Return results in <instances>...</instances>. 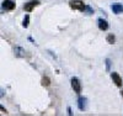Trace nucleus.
<instances>
[{"instance_id":"4","label":"nucleus","mask_w":123,"mask_h":116,"mask_svg":"<svg viewBox=\"0 0 123 116\" xmlns=\"http://www.w3.org/2000/svg\"><path fill=\"white\" fill-rule=\"evenodd\" d=\"M1 7L5 10V11H11V10H14L16 7V4H15V1H12V0H5V1L1 4Z\"/></svg>"},{"instance_id":"2","label":"nucleus","mask_w":123,"mask_h":116,"mask_svg":"<svg viewBox=\"0 0 123 116\" xmlns=\"http://www.w3.org/2000/svg\"><path fill=\"white\" fill-rule=\"evenodd\" d=\"M41 3L38 1V0H31V1H28V3H26L25 5H24V10L25 11H27V13H31L32 10L36 7V6H38Z\"/></svg>"},{"instance_id":"13","label":"nucleus","mask_w":123,"mask_h":116,"mask_svg":"<svg viewBox=\"0 0 123 116\" xmlns=\"http://www.w3.org/2000/svg\"><path fill=\"white\" fill-rule=\"evenodd\" d=\"M110 67H111V59L107 58V59H106V69L110 70Z\"/></svg>"},{"instance_id":"3","label":"nucleus","mask_w":123,"mask_h":116,"mask_svg":"<svg viewBox=\"0 0 123 116\" xmlns=\"http://www.w3.org/2000/svg\"><path fill=\"white\" fill-rule=\"evenodd\" d=\"M70 83H71V88H73V90L76 94H81V83H80V80L78 78H71Z\"/></svg>"},{"instance_id":"10","label":"nucleus","mask_w":123,"mask_h":116,"mask_svg":"<svg viewBox=\"0 0 123 116\" xmlns=\"http://www.w3.org/2000/svg\"><path fill=\"white\" fill-rule=\"evenodd\" d=\"M106 40H107V42H108V43H111V45H112V43H115V42H116V37L113 36V34H110V35L107 36V38H106Z\"/></svg>"},{"instance_id":"1","label":"nucleus","mask_w":123,"mask_h":116,"mask_svg":"<svg viewBox=\"0 0 123 116\" xmlns=\"http://www.w3.org/2000/svg\"><path fill=\"white\" fill-rule=\"evenodd\" d=\"M70 7L71 9H74V10H79V11H85V4L83 0H70V3H69Z\"/></svg>"},{"instance_id":"14","label":"nucleus","mask_w":123,"mask_h":116,"mask_svg":"<svg viewBox=\"0 0 123 116\" xmlns=\"http://www.w3.org/2000/svg\"><path fill=\"white\" fill-rule=\"evenodd\" d=\"M0 111H1V112H4V114H7V110L3 106V105H0Z\"/></svg>"},{"instance_id":"12","label":"nucleus","mask_w":123,"mask_h":116,"mask_svg":"<svg viewBox=\"0 0 123 116\" xmlns=\"http://www.w3.org/2000/svg\"><path fill=\"white\" fill-rule=\"evenodd\" d=\"M49 84H50L49 78H48V77H44V78L42 79V85H43V87H49Z\"/></svg>"},{"instance_id":"7","label":"nucleus","mask_w":123,"mask_h":116,"mask_svg":"<svg viewBox=\"0 0 123 116\" xmlns=\"http://www.w3.org/2000/svg\"><path fill=\"white\" fill-rule=\"evenodd\" d=\"M86 102H87V99H86V98L80 96V98L78 99V108H79V110L84 111V110L86 109Z\"/></svg>"},{"instance_id":"5","label":"nucleus","mask_w":123,"mask_h":116,"mask_svg":"<svg viewBox=\"0 0 123 116\" xmlns=\"http://www.w3.org/2000/svg\"><path fill=\"white\" fill-rule=\"evenodd\" d=\"M111 78H112V80H113V83L116 84L117 87H122V84H123V80H122V78H121V75L118 74V73H116V72H113L111 74Z\"/></svg>"},{"instance_id":"16","label":"nucleus","mask_w":123,"mask_h":116,"mask_svg":"<svg viewBox=\"0 0 123 116\" xmlns=\"http://www.w3.org/2000/svg\"><path fill=\"white\" fill-rule=\"evenodd\" d=\"M3 95H4V91H3V90H1V89H0V98H1V96H3Z\"/></svg>"},{"instance_id":"11","label":"nucleus","mask_w":123,"mask_h":116,"mask_svg":"<svg viewBox=\"0 0 123 116\" xmlns=\"http://www.w3.org/2000/svg\"><path fill=\"white\" fill-rule=\"evenodd\" d=\"M28 25H30V15H26V16H25V19H24L22 26H24L25 28H27V27H28Z\"/></svg>"},{"instance_id":"9","label":"nucleus","mask_w":123,"mask_h":116,"mask_svg":"<svg viewBox=\"0 0 123 116\" xmlns=\"http://www.w3.org/2000/svg\"><path fill=\"white\" fill-rule=\"evenodd\" d=\"M111 9H112V11H113L115 14H121V13H123V5H122V4H112Z\"/></svg>"},{"instance_id":"8","label":"nucleus","mask_w":123,"mask_h":116,"mask_svg":"<svg viewBox=\"0 0 123 116\" xmlns=\"http://www.w3.org/2000/svg\"><path fill=\"white\" fill-rule=\"evenodd\" d=\"M97 25H98V28L101 31H106L108 28V22L106 20H104V19H98L97 20Z\"/></svg>"},{"instance_id":"6","label":"nucleus","mask_w":123,"mask_h":116,"mask_svg":"<svg viewBox=\"0 0 123 116\" xmlns=\"http://www.w3.org/2000/svg\"><path fill=\"white\" fill-rule=\"evenodd\" d=\"M14 53H15V57H18V58H24L26 56V51L22 48V47H18L16 46L14 48Z\"/></svg>"},{"instance_id":"17","label":"nucleus","mask_w":123,"mask_h":116,"mask_svg":"<svg viewBox=\"0 0 123 116\" xmlns=\"http://www.w3.org/2000/svg\"><path fill=\"white\" fill-rule=\"evenodd\" d=\"M121 93H122V96H123V90H122V91H121Z\"/></svg>"},{"instance_id":"15","label":"nucleus","mask_w":123,"mask_h":116,"mask_svg":"<svg viewBox=\"0 0 123 116\" xmlns=\"http://www.w3.org/2000/svg\"><path fill=\"white\" fill-rule=\"evenodd\" d=\"M68 114H69V115H73V112H71V109H70V108H68Z\"/></svg>"}]
</instances>
